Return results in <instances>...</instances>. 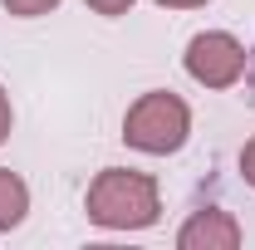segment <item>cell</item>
<instances>
[{"instance_id":"obj_6","label":"cell","mask_w":255,"mask_h":250,"mask_svg":"<svg viewBox=\"0 0 255 250\" xmlns=\"http://www.w3.org/2000/svg\"><path fill=\"white\" fill-rule=\"evenodd\" d=\"M10 15H20V20H34V15H49L59 0H0Z\"/></svg>"},{"instance_id":"obj_2","label":"cell","mask_w":255,"mask_h":250,"mask_svg":"<svg viewBox=\"0 0 255 250\" xmlns=\"http://www.w3.org/2000/svg\"><path fill=\"white\" fill-rule=\"evenodd\" d=\"M187 137H191V108L177 94H167V89L142 94L123 113V142L137 147V152H147V157L182 152Z\"/></svg>"},{"instance_id":"obj_4","label":"cell","mask_w":255,"mask_h":250,"mask_svg":"<svg viewBox=\"0 0 255 250\" xmlns=\"http://www.w3.org/2000/svg\"><path fill=\"white\" fill-rule=\"evenodd\" d=\"M177 246L182 250H236L241 246V221L231 211H221V206L191 211L187 226L177 231Z\"/></svg>"},{"instance_id":"obj_8","label":"cell","mask_w":255,"mask_h":250,"mask_svg":"<svg viewBox=\"0 0 255 250\" xmlns=\"http://www.w3.org/2000/svg\"><path fill=\"white\" fill-rule=\"evenodd\" d=\"M10 127H15V108H10V94L0 89V142L10 137Z\"/></svg>"},{"instance_id":"obj_9","label":"cell","mask_w":255,"mask_h":250,"mask_svg":"<svg viewBox=\"0 0 255 250\" xmlns=\"http://www.w3.org/2000/svg\"><path fill=\"white\" fill-rule=\"evenodd\" d=\"M241 177H246V182L255 187V137L246 142V147H241Z\"/></svg>"},{"instance_id":"obj_7","label":"cell","mask_w":255,"mask_h":250,"mask_svg":"<svg viewBox=\"0 0 255 250\" xmlns=\"http://www.w3.org/2000/svg\"><path fill=\"white\" fill-rule=\"evenodd\" d=\"M132 5H137V0H89V10H94V15H108V20H113V15H128Z\"/></svg>"},{"instance_id":"obj_10","label":"cell","mask_w":255,"mask_h":250,"mask_svg":"<svg viewBox=\"0 0 255 250\" xmlns=\"http://www.w3.org/2000/svg\"><path fill=\"white\" fill-rule=\"evenodd\" d=\"M157 5H167V10H201L206 0H157Z\"/></svg>"},{"instance_id":"obj_5","label":"cell","mask_w":255,"mask_h":250,"mask_svg":"<svg viewBox=\"0 0 255 250\" xmlns=\"http://www.w3.org/2000/svg\"><path fill=\"white\" fill-rule=\"evenodd\" d=\"M25 211H30V187H25L10 167H0V231L20 226Z\"/></svg>"},{"instance_id":"obj_3","label":"cell","mask_w":255,"mask_h":250,"mask_svg":"<svg viewBox=\"0 0 255 250\" xmlns=\"http://www.w3.org/2000/svg\"><path fill=\"white\" fill-rule=\"evenodd\" d=\"M182 64H187L191 84H201V89H231L246 74V44L226 30H201V34L187 39Z\"/></svg>"},{"instance_id":"obj_1","label":"cell","mask_w":255,"mask_h":250,"mask_svg":"<svg viewBox=\"0 0 255 250\" xmlns=\"http://www.w3.org/2000/svg\"><path fill=\"white\" fill-rule=\"evenodd\" d=\"M89 221L103 231H147L162 216L157 177L132 172V167H103L89 187Z\"/></svg>"}]
</instances>
